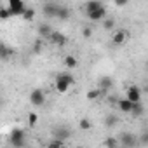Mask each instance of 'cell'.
<instances>
[{
	"mask_svg": "<svg viewBox=\"0 0 148 148\" xmlns=\"http://www.w3.org/2000/svg\"><path fill=\"white\" fill-rule=\"evenodd\" d=\"M112 86H113V79H112V77H101V79H99V89H101L105 94L112 89Z\"/></svg>",
	"mask_w": 148,
	"mask_h": 148,
	"instance_id": "obj_13",
	"label": "cell"
},
{
	"mask_svg": "<svg viewBox=\"0 0 148 148\" xmlns=\"http://www.w3.org/2000/svg\"><path fill=\"white\" fill-rule=\"evenodd\" d=\"M145 64H146V70H148V59H146V63H145Z\"/></svg>",
	"mask_w": 148,
	"mask_h": 148,
	"instance_id": "obj_34",
	"label": "cell"
},
{
	"mask_svg": "<svg viewBox=\"0 0 148 148\" xmlns=\"http://www.w3.org/2000/svg\"><path fill=\"white\" fill-rule=\"evenodd\" d=\"M21 18H23L25 21H33V19H35V9H30V7H28Z\"/></svg>",
	"mask_w": 148,
	"mask_h": 148,
	"instance_id": "obj_20",
	"label": "cell"
},
{
	"mask_svg": "<svg viewBox=\"0 0 148 148\" xmlns=\"http://www.w3.org/2000/svg\"><path fill=\"white\" fill-rule=\"evenodd\" d=\"M105 146H112V148H115V146H119L120 145V141L119 139H115V138H108V139H105V143H103Z\"/></svg>",
	"mask_w": 148,
	"mask_h": 148,
	"instance_id": "obj_25",
	"label": "cell"
},
{
	"mask_svg": "<svg viewBox=\"0 0 148 148\" xmlns=\"http://www.w3.org/2000/svg\"><path fill=\"white\" fill-rule=\"evenodd\" d=\"M125 92H127V94H125V98H129L132 103H138V101H141V94H143V89H139L138 86H129Z\"/></svg>",
	"mask_w": 148,
	"mask_h": 148,
	"instance_id": "obj_7",
	"label": "cell"
},
{
	"mask_svg": "<svg viewBox=\"0 0 148 148\" xmlns=\"http://www.w3.org/2000/svg\"><path fill=\"white\" fill-rule=\"evenodd\" d=\"M99 7H103V4L99 2V0H89V2H86L84 4V12L87 14V12H92V11H96V9H99Z\"/></svg>",
	"mask_w": 148,
	"mask_h": 148,
	"instance_id": "obj_12",
	"label": "cell"
},
{
	"mask_svg": "<svg viewBox=\"0 0 148 148\" xmlns=\"http://www.w3.org/2000/svg\"><path fill=\"white\" fill-rule=\"evenodd\" d=\"M79 125H80L82 131H89V129H91V120H89V119H82Z\"/></svg>",
	"mask_w": 148,
	"mask_h": 148,
	"instance_id": "obj_28",
	"label": "cell"
},
{
	"mask_svg": "<svg viewBox=\"0 0 148 148\" xmlns=\"http://www.w3.org/2000/svg\"><path fill=\"white\" fill-rule=\"evenodd\" d=\"M59 7H61V5L56 4V2H45V4L42 5V12H44L45 18H58Z\"/></svg>",
	"mask_w": 148,
	"mask_h": 148,
	"instance_id": "obj_3",
	"label": "cell"
},
{
	"mask_svg": "<svg viewBox=\"0 0 148 148\" xmlns=\"http://www.w3.org/2000/svg\"><path fill=\"white\" fill-rule=\"evenodd\" d=\"M117 106H119V110H120V112H124V113H131V112H132L134 103H132L129 98H125V99H119V101H117Z\"/></svg>",
	"mask_w": 148,
	"mask_h": 148,
	"instance_id": "obj_11",
	"label": "cell"
},
{
	"mask_svg": "<svg viewBox=\"0 0 148 148\" xmlns=\"http://www.w3.org/2000/svg\"><path fill=\"white\" fill-rule=\"evenodd\" d=\"M64 64H66L68 68H77L79 63H77V58H75V56H66V58H64Z\"/></svg>",
	"mask_w": 148,
	"mask_h": 148,
	"instance_id": "obj_19",
	"label": "cell"
},
{
	"mask_svg": "<svg viewBox=\"0 0 148 148\" xmlns=\"http://www.w3.org/2000/svg\"><path fill=\"white\" fill-rule=\"evenodd\" d=\"M49 40H51L54 45H58V47H63V45L68 44V38H66L61 32H52V35L49 37Z\"/></svg>",
	"mask_w": 148,
	"mask_h": 148,
	"instance_id": "obj_8",
	"label": "cell"
},
{
	"mask_svg": "<svg viewBox=\"0 0 148 148\" xmlns=\"http://www.w3.org/2000/svg\"><path fill=\"white\" fill-rule=\"evenodd\" d=\"M37 32H38V35H40L42 38H49V37L52 35V32H54V30H52L47 23H44V25H40V26H38V30H37Z\"/></svg>",
	"mask_w": 148,
	"mask_h": 148,
	"instance_id": "obj_14",
	"label": "cell"
},
{
	"mask_svg": "<svg viewBox=\"0 0 148 148\" xmlns=\"http://www.w3.org/2000/svg\"><path fill=\"white\" fill-rule=\"evenodd\" d=\"M68 18H70V9H68L66 5H61V7H59V12H58V18H56V19L66 21Z\"/></svg>",
	"mask_w": 148,
	"mask_h": 148,
	"instance_id": "obj_16",
	"label": "cell"
},
{
	"mask_svg": "<svg viewBox=\"0 0 148 148\" xmlns=\"http://www.w3.org/2000/svg\"><path fill=\"white\" fill-rule=\"evenodd\" d=\"M127 37H129V32H125V30H119V32H115V33H113L112 42H113L115 45H122V44L127 40Z\"/></svg>",
	"mask_w": 148,
	"mask_h": 148,
	"instance_id": "obj_10",
	"label": "cell"
},
{
	"mask_svg": "<svg viewBox=\"0 0 148 148\" xmlns=\"http://www.w3.org/2000/svg\"><path fill=\"white\" fill-rule=\"evenodd\" d=\"M105 92L98 87V89H91V91H87V99H98L99 96H103Z\"/></svg>",
	"mask_w": 148,
	"mask_h": 148,
	"instance_id": "obj_17",
	"label": "cell"
},
{
	"mask_svg": "<svg viewBox=\"0 0 148 148\" xmlns=\"http://www.w3.org/2000/svg\"><path fill=\"white\" fill-rule=\"evenodd\" d=\"M115 26V21L113 19H105V23H103V28L105 30H112Z\"/></svg>",
	"mask_w": 148,
	"mask_h": 148,
	"instance_id": "obj_30",
	"label": "cell"
},
{
	"mask_svg": "<svg viewBox=\"0 0 148 148\" xmlns=\"http://www.w3.org/2000/svg\"><path fill=\"white\" fill-rule=\"evenodd\" d=\"M9 143H11V146H14V148H23V146L26 145L25 131H23V129H12V131H11V136H9Z\"/></svg>",
	"mask_w": 148,
	"mask_h": 148,
	"instance_id": "obj_2",
	"label": "cell"
},
{
	"mask_svg": "<svg viewBox=\"0 0 148 148\" xmlns=\"http://www.w3.org/2000/svg\"><path fill=\"white\" fill-rule=\"evenodd\" d=\"M63 145H64V139H59V138H54L52 141L47 143L49 148H58V146H63Z\"/></svg>",
	"mask_w": 148,
	"mask_h": 148,
	"instance_id": "obj_23",
	"label": "cell"
},
{
	"mask_svg": "<svg viewBox=\"0 0 148 148\" xmlns=\"http://www.w3.org/2000/svg\"><path fill=\"white\" fill-rule=\"evenodd\" d=\"M11 16H12V12H11L9 7H7V9H0V19H4V21H5V19H9Z\"/></svg>",
	"mask_w": 148,
	"mask_h": 148,
	"instance_id": "obj_26",
	"label": "cell"
},
{
	"mask_svg": "<svg viewBox=\"0 0 148 148\" xmlns=\"http://www.w3.org/2000/svg\"><path fill=\"white\" fill-rule=\"evenodd\" d=\"M9 9H11L12 16H23L28 7L25 5L23 0H9Z\"/></svg>",
	"mask_w": 148,
	"mask_h": 148,
	"instance_id": "obj_4",
	"label": "cell"
},
{
	"mask_svg": "<svg viewBox=\"0 0 148 148\" xmlns=\"http://www.w3.org/2000/svg\"><path fill=\"white\" fill-rule=\"evenodd\" d=\"M105 16H106V9H105V5L99 7V9H96V11H92V12H87V18H89L91 21H103Z\"/></svg>",
	"mask_w": 148,
	"mask_h": 148,
	"instance_id": "obj_9",
	"label": "cell"
},
{
	"mask_svg": "<svg viewBox=\"0 0 148 148\" xmlns=\"http://www.w3.org/2000/svg\"><path fill=\"white\" fill-rule=\"evenodd\" d=\"M12 54H14V51L4 44V45H2V59H9V56H12Z\"/></svg>",
	"mask_w": 148,
	"mask_h": 148,
	"instance_id": "obj_22",
	"label": "cell"
},
{
	"mask_svg": "<svg viewBox=\"0 0 148 148\" xmlns=\"http://www.w3.org/2000/svg\"><path fill=\"white\" fill-rule=\"evenodd\" d=\"M52 136L54 138H59V139H66V138H70V131L66 127H56L52 131Z\"/></svg>",
	"mask_w": 148,
	"mask_h": 148,
	"instance_id": "obj_15",
	"label": "cell"
},
{
	"mask_svg": "<svg viewBox=\"0 0 148 148\" xmlns=\"http://www.w3.org/2000/svg\"><path fill=\"white\" fill-rule=\"evenodd\" d=\"M71 84H73V77L70 75V73H59V75L56 77V91L61 92V94L66 92Z\"/></svg>",
	"mask_w": 148,
	"mask_h": 148,
	"instance_id": "obj_1",
	"label": "cell"
},
{
	"mask_svg": "<svg viewBox=\"0 0 148 148\" xmlns=\"http://www.w3.org/2000/svg\"><path fill=\"white\" fill-rule=\"evenodd\" d=\"M119 141H120V145L125 146V148H131V146H136V145H138V138H136L132 132H122Z\"/></svg>",
	"mask_w": 148,
	"mask_h": 148,
	"instance_id": "obj_6",
	"label": "cell"
},
{
	"mask_svg": "<svg viewBox=\"0 0 148 148\" xmlns=\"http://www.w3.org/2000/svg\"><path fill=\"white\" fill-rule=\"evenodd\" d=\"M37 122H38V115H37V113H33V112H32V113H28V124H30L32 127H35V125H37Z\"/></svg>",
	"mask_w": 148,
	"mask_h": 148,
	"instance_id": "obj_24",
	"label": "cell"
},
{
	"mask_svg": "<svg viewBox=\"0 0 148 148\" xmlns=\"http://www.w3.org/2000/svg\"><path fill=\"white\" fill-rule=\"evenodd\" d=\"M129 4V0H115V5L117 7H125Z\"/></svg>",
	"mask_w": 148,
	"mask_h": 148,
	"instance_id": "obj_32",
	"label": "cell"
},
{
	"mask_svg": "<svg viewBox=\"0 0 148 148\" xmlns=\"http://www.w3.org/2000/svg\"><path fill=\"white\" fill-rule=\"evenodd\" d=\"M30 103H32L33 106H44V103H45V94H44L40 89H33V91L30 92Z\"/></svg>",
	"mask_w": 148,
	"mask_h": 148,
	"instance_id": "obj_5",
	"label": "cell"
},
{
	"mask_svg": "<svg viewBox=\"0 0 148 148\" xmlns=\"http://www.w3.org/2000/svg\"><path fill=\"white\" fill-rule=\"evenodd\" d=\"M143 92H148V84H146V86L143 87Z\"/></svg>",
	"mask_w": 148,
	"mask_h": 148,
	"instance_id": "obj_33",
	"label": "cell"
},
{
	"mask_svg": "<svg viewBox=\"0 0 148 148\" xmlns=\"http://www.w3.org/2000/svg\"><path fill=\"white\" fill-rule=\"evenodd\" d=\"M138 145H148V132L139 134V138H138Z\"/></svg>",
	"mask_w": 148,
	"mask_h": 148,
	"instance_id": "obj_29",
	"label": "cell"
},
{
	"mask_svg": "<svg viewBox=\"0 0 148 148\" xmlns=\"http://www.w3.org/2000/svg\"><path fill=\"white\" fill-rule=\"evenodd\" d=\"M117 122H119V117H115V115H108L105 119V125L106 127H113V125H117Z\"/></svg>",
	"mask_w": 148,
	"mask_h": 148,
	"instance_id": "obj_21",
	"label": "cell"
},
{
	"mask_svg": "<svg viewBox=\"0 0 148 148\" xmlns=\"http://www.w3.org/2000/svg\"><path fill=\"white\" fill-rule=\"evenodd\" d=\"M131 115H134V117H141V115H143V105H141V101L134 103V106H132V112H131Z\"/></svg>",
	"mask_w": 148,
	"mask_h": 148,
	"instance_id": "obj_18",
	"label": "cell"
},
{
	"mask_svg": "<svg viewBox=\"0 0 148 148\" xmlns=\"http://www.w3.org/2000/svg\"><path fill=\"white\" fill-rule=\"evenodd\" d=\"M42 49H44V44H42V37H40V38L33 44V52L38 54V52H42Z\"/></svg>",
	"mask_w": 148,
	"mask_h": 148,
	"instance_id": "obj_27",
	"label": "cell"
},
{
	"mask_svg": "<svg viewBox=\"0 0 148 148\" xmlns=\"http://www.w3.org/2000/svg\"><path fill=\"white\" fill-rule=\"evenodd\" d=\"M82 35H84L86 38H91V35H92V30H91L89 26H86V28H82Z\"/></svg>",
	"mask_w": 148,
	"mask_h": 148,
	"instance_id": "obj_31",
	"label": "cell"
}]
</instances>
